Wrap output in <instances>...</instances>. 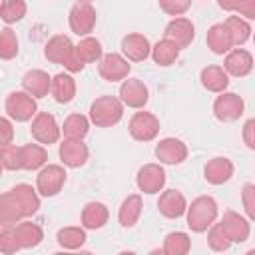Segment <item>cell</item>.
Instances as JSON below:
<instances>
[{
	"mask_svg": "<svg viewBox=\"0 0 255 255\" xmlns=\"http://www.w3.org/2000/svg\"><path fill=\"white\" fill-rule=\"evenodd\" d=\"M124 116V102L114 96L96 98L90 106V122L98 128H112Z\"/></svg>",
	"mask_w": 255,
	"mask_h": 255,
	"instance_id": "3",
	"label": "cell"
},
{
	"mask_svg": "<svg viewBox=\"0 0 255 255\" xmlns=\"http://www.w3.org/2000/svg\"><path fill=\"white\" fill-rule=\"evenodd\" d=\"M6 116L14 122H28L34 120V116L38 114V106H36V98L30 96L28 92H12L6 98Z\"/></svg>",
	"mask_w": 255,
	"mask_h": 255,
	"instance_id": "4",
	"label": "cell"
},
{
	"mask_svg": "<svg viewBox=\"0 0 255 255\" xmlns=\"http://www.w3.org/2000/svg\"><path fill=\"white\" fill-rule=\"evenodd\" d=\"M221 225H223L225 233L229 235V239H231L233 243H243V241H247V237H249V233H251L249 221H247L243 215L235 213V211H225L223 217H221Z\"/></svg>",
	"mask_w": 255,
	"mask_h": 255,
	"instance_id": "20",
	"label": "cell"
},
{
	"mask_svg": "<svg viewBox=\"0 0 255 255\" xmlns=\"http://www.w3.org/2000/svg\"><path fill=\"white\" fill-rule=\"evenodd\" d=\"M155 157L161 163L177 165L187 157V145L177 137H165L155 145Z\"/></svg>",
	"mask_w": 255,
	"mask_h": 255,
	"instance_id": "13",
	"label": "cell"
},
{
	"mask_svg": "<svg viewBox=\"0 0 255 255\" xmlns=\"http://www.w3.org/2000/svg\"><path fill=\"white\" fill-rule=\"evenodd\" d=\"M122 52L131 62H143L145 58L151 56V44H149V40L143 34L133 32V34L124 36V40H122Z\"/></svg>",
	"mask_w": 255,
	"mask_h": 255,
	"instance_id": "15",
	"label": "cell"
},
{
	"mask_svg": "<svg viewBox=\"0 0 255 255\" xmlns=\"http://www.w3.org/2000/svg\"><path fill=\"white\" fill-rule=\"evenodd\" d=\"M56 239L64 249H80L86 243V231L82 227H62Z\"/></svg>",
	"mask_w": 255,
	"mask_h": 255,
	"instance_id": "34",
	"label": "cell"
},
{
	"mask_svg": "<svg viewBox=\"0 0 255 255\" xmlns=\"http://www.w3.org/2000/svg\"><path fill=\"white\" fill-rule=\"evenodd\" d=\"M203 175H205V179L211 185H221V183H225V181L231 179V175H233V163L227 157H213V159H209L205 163Z\"/></svg>",
	"mask_w": 255,
	"mask_h": 255,
	"instance_id": "24",
	"label": "cell"
},
{
	"mask_svg": "<svg viewBox=\"0 0 255 255\" xmlns=\"http://www.w3.org/2000/svg\"><path fill=\"white\" fill-rule=\"evenodd\" d=\"M70 28L78 36H88L96 26V10L90 2H76L68 16Z\"/></svg>",
	"mask_w": 255,
	"mask_h": 255,
	"instance_id": "9",
	"label": "cell"
},
{
	"mask_svg": "<svg viewBox=\"0 0 255 255\" xmlns=\"http://www.w3.org/2000/svg\"><path fill=\"white\" fill-rule=\"evenodd\" d=\"M185 215H187L189 229L195 233H203L217 219V203L209 195H199L191 201V205H187Z\"/></svg>",
	"mask_w": 255,
	"mask_h": 255,
	"instance_id": "2",
	"label": "cell"
},
{
	"mask_svg": "<svg viewBox=\"0 0 255 255\" xmlns=\"http://www.w3.org/2000/svg\"><path fill=\"white\" fill-rule=\"evenodd\" d=\"M20 157H22V169L34 171L46 165L48 151L40 143H26V145H20Z\"/></svg>",
	"mask_w": 255,
	"mask_h": 255,
	"instance_id": "29",
	"label": "cell"
},
{
	"mask_svg": "<svg viewBox=\"0 0 255 255\" xmlns=\"http://www.w3.org/2000/svg\"><path fill=\"white\" fill-rule=\"evenodd\" d=\"M52 98L58 102V104H68L74 100L76 96V80L70 76V74H56L52 78V90H50Z\"/></svg>",
	"mask_w": 255,
	"mask_h": 255,
	"instance_id": "28",
	"label": "cell"
},
{
	"mask_svg": "<svg viewBox=\"0 0 255 255\" xmlns=\"http://www.w3.org/2000/svg\"><path fill=\"white\" fill-rule=\"evenodd\" d=\"M44 56L52 62V64H60L64 66L70 74H76V72H82L86 62L80 58L76 46L72 44V40L64 34H56L52 36L46 46H44Z\"/></svg>",
	"mask_w": 255,
	"mask_h": 255,
	"instance_id": "1",
	"label": "cell"
},
{
	"mask_svg": "<svg viewBox=\"0 0 255 255\" xmlns=\"http://www.w3.org/2000/svg\"><path fill=\"white\" fill-rule=\"evenodd\" d=\"M110 211L100 201H90L82 209V227L84 229H102L108 223Z\"/></svg>",
	"mask_w": 255,
	"mask_h": 255,
	"instance_id": "26",
	"label": "cell"
},
{
	"mask_svg": "<svg viewBox=\"0 0 255 255\" xmlns=\"http://www.w3.org/2000/svg\"><path fill=\"white\" fill-rule=\"evenodd\" d=\"M207 243H209V247H211L213 251H227L233 241L229 239V235L225 233V229H223V225H221V221H219V223H213V225L209 227Z\"/></svg>",
	"mask_w": 255,
	"mask_h": 255,
	"instance_id": "38",
	"label": "cell"
},
{
	"mask_svg": "<svg viewBox=\"0 0 255 255\" xmlns=\"http://www.w3.org/2000/svg\"><path fill=\"white\" fill-rule=\"evenodd\" d=\"M179 46L175 42H171L169 38H163L159 40L155 46H151V58L157 66H171L177 58H179Z\"/></svg>",
	"mask_w": 255,
	"mask_h": 255,
	"instance_id": "30",
	"label": "cell"
},
{
	"mask_svg": "<svg viewBox=\"0 0 255 255\" xmlns=\"http://www.w3.org/2000/svg\"><path fill=\"white\" fill-rule=\"evenodd\" d=\"M18 54V38L10 28H4L0 34V58L12 60Z\"/></svg>",
	"mask_w": 255,
	"mask_h": 255,
	"instance_id": "39",
	"label": "cell"
},
{
	"mask_svg": "<svg viewBox=\"0 0 255 255\" xmlns=\"http://www.w3.org/2000/svg\"><path fill=\"white\" fill-rule=\"evenodd\" d=\"M30 131H32V137H34L38 143L50 145V143H56V141L60 139L62 128L58 126V122H56V118H54L52 114H48V112H38V114L34 116V120H32Z\"/></svg>",
	"mask_w": 255,
	"mask_h": 255,
	"instance_id": "6",
	"label": "cell"
},
{
	"mask_svg": "<svg viewBox=\"0 0 255 255\" xmlns=\"http://www.w3.org/2000/svg\"><path fill=\"white\" fill-rule=\"evenodd\" d=\"M225 24H227V28L231 32V38H233V46L235 48L243 46L251 38V26L247 24V20H243L239 16H229L225 20Z\"/></svg>",
	"mask_w": 255,
	"mask_h": 255,
	"instance_id": "35",
	"label": "cell"
},
{
	"mask_svg": "<svg viewBox=\"0 0 255 255\" xmlns=\"http://www.w3.org/2000/svg\"><path fill=\"white\" fill-rule=\"evenodd\" d=\"M129 135L137 141H151L159 131V120L151 112H135L128 124Z\"/></svg>",
	"mask_w": 255,
	"mask_h": 255,
	"instance_id": "7",
	"label": "cell"
},
{
	"mask_svg": "<svg viewBox=\"0 0 255 255\" xmlns=\"http://www.w3.org/2000/svg\"><path fill=\"white\" fill-rule=\"evenodd\" d=\"M241 203H243V209L247 213V217L251 221H255V183H247L243 185V191H241Z\"/></svg>",
	"mask_w": 255,
	"mask_h": 255,
	"instance_id": "43",
	"label": "cell"
},
{
	"mask_svg": "<svg viewBox=\"0 0 255 255\" xmlns=\"http://www.w3.org/2000/svg\"><path fill=\"white\" fill-rule=\"evenodd\" d=\"M80 58L86 62V64H94V62H100L102 56H104V50H102V44L100 40L92 38V36H84L80 40V44L76 46Z\"/></svg>",
	"mask_w": 255,
	"mask_h": 255,
	"instance_id": "33",
	"label": "cell"
},
{
	"mask_svg": "<svg viewBox=\"0 0 255 255\" xmlns=\"http://www.w3.org/2000/svg\"><path fill=\"white\" fill-rule=\"evenodd\" d=\"M217 4H219V8H223V10H227V12H235L239 0H217Z\"/></svg>",
	"mask_w": 255,
	"mask_h": 255,
	"instance_id": "47",
	"label": "cell"
},
{
	"mask_svg": "<svg viewBox=\"0 0 255 255\" xmlns=\"http://www.w3.org/2000/svg\"><path fill=\"white\" fill-rule=\"evenodd\" d=\"M243 110V98L233 92H221V96H217L213 102V114L219 122H235L241 118Z\"/></svg>",
	"mask_w": 255,
	"mask_h": 255,
	"instance_id": "8",
	"label": "cell"
},
{
	"mask_svg": "<svg viewBox=\"0 0 255 255\" xmlns=\"http://www.w3.org/2000/svg\"><path fill=\"white\" fill-rule=\"evenodd\" d=\"M0 131H2V145L12 143L14 129H12V124H10V120H8V118H2V120H0Z\"/></svg>",
	"mask_w": 255,
	"mask_h": 255,
	"instance_id": "46",
	"label": "cell"
},
{
	"mask_svg": "<svg viewBox=\"0 0 255 255\" xmlns=\"http://www.w3.org/2000/svg\"><path fill=\"white\" fill-rule=\"evenodd\" d=\"M120 100H122L128 108L139 110V108H143V106L147 104V100H149V90H147V86H145L141 80H137V78H128V80H124L122 86H120Z\"/></svg>",
	"mask_w": 255,
	"mask_h": 255,
	"instance_id": "12",
	"label": "cell"
},
{
	"mask_svg": "<svg viewBox=\"0 0 255 255\" xmlns=\"http://www.w3.org/2000/svg\"><path fill=\"white\" fill-rule=\"evenodd\" d=\"M22 88L34 98H44L52 90V78L44 70H28L22 78Z\"/></svg>",
	"mask_w": 255,
	"mask_h": 255,
	"instance_id": "22",
	"label": "cell"
},
{
	"mask_svg": "<svg viewBox=\"0 0 255 255\" xmlns=\"http://www.w3.org/2000/svg\"><path fill=\"white\" fill-rule=\"evenodd\" d=\"M60 159L66 167H82L88 161V145L82 139H64L60 143Z\"/></svg>",
	"mask_w": 255,
	"mask_h": 255,
	"instance_id": "18",
	"label": "cell"
},
{
	"mask_svg": "<svg viewBox=\"0 0 255 255\" xmlns=\"http://www.w3.org/2000/svg\"><path fill=\"white\" fill-rule=\"evenodd\" d=\"M0 157H2L4 169H10V171L22 169V157H20V147H18V145H12V143L2 145Z\"/></svg>",
	"mask_w": 255,
	"mask_h": 255,
	"instance_id": "40",
	"label": "cell"
},
{
	"mask_svg": "<svg viewBox=\"0 0 255 255\" xmlns=\"http://www.w3.org/2000/svg\"><path fill=\"white\" fill-rule=\"evenodd\" d=\"M26 16V2L24 0H2L0 6V18L6 24L20 22Z\"/></svg>",
	"mask_w": 255,
	"mask_h": 255,
	"instance_id": "37",
	"label": "cell"
},
{
	"mask_svg": "<svg viewBox=\"0 0 255 255\" xmlns=\"http://www.w3.org/2000/svg\"><path fill=\"white\" fill-rule=\"evenodd\" d=\"M207 48L213 54H219V56L227 54L233 48V38H231V32H229V28H227L225 22L213 24L207 30Z\"/></svg>",
	"mask_w": 255,
	"mask_h": 255,
	"instance_id": "21",
	"label": "cell"
},
{
	"mask_svg": "<svg viewBox=\"0 0 255 255\" xmlns=\"http://www.w3.org/2000/svg\"><path fill=\"white\" fill-rule=\"evenodd\" d=\"M253 42H255V32H253Z\"/></svg>",
	"mask_w": 255,
	"mask_h": 255,
	"instance_id": "49",
	"label": "cell"
},
{
	"mask_svg": "<svg viewBox=\"0 0 255 255\" xmlns=\"http://www.w3.org/2000/svg\"><path fill=\"white\" fill-rule=\"evenodd\" d=\"M223 68L229 76L243 78V76L251 74V70H253V56L243 48H233V50L227 52Z\"/></svg>",
	"mask_w": 255,
	"mask_h": 255,
	"instance_id": "16",
	"label": "cell"
},
{
	"mask_svg": "<svg viewBox=\"0 0 255 255\" xmlns=\"http://www.w3.org/2000/svg\"><path fill=\"white\" fill-rule=\"evenodd\" d=\"M98 72H100V76H102L106 82H120V80H126L128 74H129L128 58L122 56V54H116V52L104 54L102 60L98 62Z\"/></svg>",
	"mask_w": 255,
	"mask_h": 255,
	"instance_id": "10",
	"label": "cell"
},
{
	"mask_svg": "<svg viewBox=\"0 0 255 255\" xmlns=\"http://www.w3.org/2000/svg\"><path fill=\"white\" fill-rule=\"evenodd\" d=\"M157 209L163 217L177 219L187 211V201L181 191L177 189H165L157 199Z\"/></svg>",
	"mask_w": 255,
	"mask_h": 255,
	"instance_id": "17",
	"label": "cell"
},
{
	"mask_svg": "<svg viewBox=\"0 0 255 255\" xmlns=\"http://www.w3.org/2000/svg\"><path fill=\"white\" fill-rule=\"evenodd\" d=\"M189 249H191V239L183 231L167 233L163 239V247H161V251L165 255H185V253H189Z\"/></svg>",
	"mask_w": 255,
	"mask_h": 255,
	"instance_id": "32",
	"label": "cell"
},
{
	"mask_svg": "<svg viewBox=\"0 0 255 255\" xmlns=\"http://www.w3.org/2000/svg\"><path fill=\"white\" fill-rule=\"evenodd\" d=\"M141 207H143V203H141V197H139L137 193L128 195V197L122 201L120 211H118V221H120V225L126 227V229L133 227V225L137 223L139 215H141Z\"/></svg>",
	"mask_w": 255,
	"mask_h": 255,
	"instance_id": "27",
	"label": "cell"
},
{
	"mask_svg": "<svg viewBox=\"0 0 255 255\" xmlns=\"http://www.w3.org/2000/svg\"><path fill=\"white\" fill-rule=\"evenodd\" d=\"M135 183L139 187V191L151 195V193H159L165 185V171L159 163H145L139 167L137 175H135Z\"/></svg>",
	"mask_w": 255,
	"mask_h": 255,
	"instance_id": "11",
	"label": "cell"
},
{
	"mask_svg": "<svg viewBox=\"0 0 255 255\" xmlns=\"http://www.w3.org/2000/svg\"><path fill=\"white\" fill-rule=\"evenodd\" d=\"M243 143L255 151V118H251L243 124Z\"/></svg>",
	"mask_w": 255,
	"mask_h": 255,
	"instance_id": "44",
	"label": "cell"
},
{
	"mask_svg": "<svg viewBox=\"0 0 255 255\" xmlns=\"http://www.w3.org/2000/svg\"><path fill=\"white\" fill-rule=\"evenodd\" d=\"M36 191H38V189H34V187L28 185V183H18L16 187L10 189V195H12V199L16 201V205H18L22 217H30V215H34V213L38 211V207H40V197H38Z\"/></svg>",
	"mask_w": 255,
	"mask_h": 255,
	"instance_id": "14",
	"label": "cell"
},
{
	"mask_svg": "<svg viewBox=\"0 0 255 255\" xmlns=\"http://www.w3.org/2000/svg\"><path fill=\"white\" fill-rule=\"evenodd\" d=\"M201 86L209 92H215V94H221L225 92V88L229 86V74L225 72V68L221 66H205L201 70Z\"/></svg>",
	"mask_w": 255,
	"mask_h": 255,
	"instance_id": "25",
	"label": "cell"
},
{
	"mask_svg": "<svg viewBox=\"0 0 255 255\" xmlns=\"http://www.w3.org/2000/svg\"><path fill=\"white\" fill-rule=\"evenodd\" d=\"M66 183V169L62 165H44L36 175V189L44 197H54Z\"/></svg>",
	"mask_w": 255,
	"mask_h": 255,
	"instance_id": "5",
	"label": "cell"
},
{
	"mask_svg": "<svg viewBox=\"0 0 255 255\" xmlns=\"http://www.w3.org/2000/svg\"><path fill=\"white\" fill-rule=\"evenodd\" d=\"M165 38H169L171 42H175L179 48H185L195 38V26L191 24V20L181 18V16H175L165 26Z\"/></svg>",
	"mask_w": 255,
	"mask_h": 255,
	"instance_id": "19",
	"label": "cell"
},
{
	"mask_svg": "<svg viewBox=\"0 0 255 255\" xmlns=\"http://www.w3.org/2000/svg\"><path fill=\"white\" fill-rule=\"evenodd\" d=\"M20 219H24V217H22L16 201L12 199L10 191L2 193V197H0V225H14Z\"/></svg>",
	"mask_w": 255,
	"mask_h": 255,
	"instance_id": "36",
	"label": "cell"
},
{
	"mask_svg": "<svg viewBox=\"0 0 255 255\" xmlns=\"http://www.w3.org/2000/svg\"><path fill=\"white\" fill-rule=\"evenodd\" d=\"M88 129H90V120L82 114H70L62 126L64 137L68 139H84L88 135Z\"/></svg>",
	"mask_w": 255,
	"mask_h": 255,
	"instance_id": "31",
	"label": "cell"
},
{
	"mask_svg": "<svg viewBox=\"0 0 255 255\" xmlns=\"http://www.w3.org/2000/svg\"><path fill=\"white\" fill-rule=\"evenodd\" d=\"M12 229H14V235L18 239L20 249H32V247L40 245L44 239L42 227L38 223H32V221H18L12 225Z\"/></svg>",
	"mask_w": 255,
	"mask_h": 255,
	"instance_id": "23",
	"label": "cell"
},
{
	"mask_svg": "<svg viewBox=\"0 0 255 255\" xmlns=\"http://www.w3.org/2000/svg\"><path fill=\"white\" fill-rule=\"evenodd\" d=\"M16 251H20V245H18V239L14 235L12 225H2V229H0V253L12 255Z\"/></svg>",
	"mask_w": 255,
	"mask_h": 255,
	"instance_id": "41",
	"label": "cell"
},
{
	"mask_svg": "<svg viewBox=\"0 0 255 255\" xmlns=\"http://www.w3.org/2000/svg\"><path fill=\"white\" fill-rule=\"evenodd\" d=\"M78 2H92V0H78Z\"/></svg>",
	"mask_w": 255,
	"mask_h": 255,
	"instance_id": "48",
	"label": "cell"
},
{
	"mask_svg": "<svg viewBox=\"0 0 255 255\" xmlns=\"http://www.w3.org/2000/svg\"><path fill=\"white\" fill-rule=\"evenodd\" d=\"M235 12L245 16L247 20H255V0H239Z\"/></svg>",
	"mask_w": 255,
	"mask_h": 255,
	"instance_id": "45",
	"label": "cell"
},
{
	"mask_svg": "<svg viewBox=\"0 0 255 255\" xmlns=\"http://www.w3.org/2000/svg\"><path fill=\"white\" fill-rule=\"evenodd\" d=\"M191 0H159V8L169 16H181L189 10Z\"/></svg>",
	"mask_w": 255,
	"mask_h": 255,
	"instance_id": "42",
	"label": "cell"
}]
</instances>
